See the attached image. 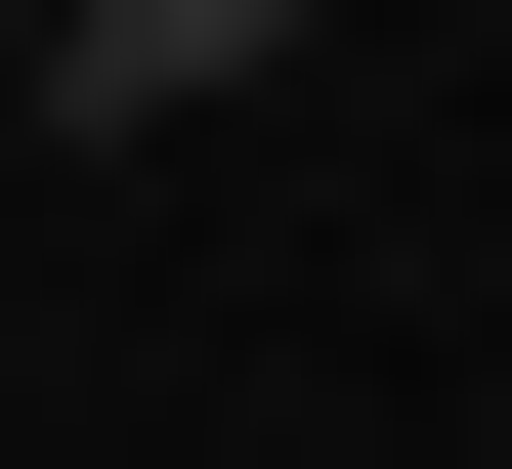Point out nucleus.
I'll return each instance as SVG.
<instances>
[{
  "label": "nucleus",
  "mask_w": 512,
  "mask_h": 469,
  "mask_svg": "<svg viewBox=\"0 0 512 469\" xmlns=\"http://www.w3.org/2000/svg\"><path fill=\"white\" fill-rule=\"evenodd\" d=\"M256 43H299V0H86V43H43V86H86V128H214Z\"/></svg>",
  "instance_id": "1"
},
{
  "label": "nucleus",
  "mask_w": 512,
  "mask_h": 469,
  "mask_svg": "<svg viewBox=\"0 0 512 469\" xmlns=\"http://www.w3.org/2000/svg\"><path fill=\"white\" fill-rule=\"evenodd\" d=\"M43 43H86V0H0V86H43Z\"/></svg>",
  "instance_id": "2"
}]
</instances>
